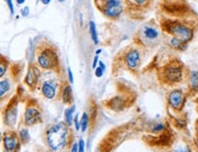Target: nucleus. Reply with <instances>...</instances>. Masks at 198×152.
Masks as SVG:
<instances>
[{"label":"nucleus","mask_w":198,"mask_h":152,"mask_svg":"<svg viewBox=\"0 0 198 152\" xmlns=\"http://www.w3.org/2000/svg\"><path fill=\"white\" fill-rule=\"evenodd\" d=\"M111 106H112V108L114 109H118L117 107H121L122 106V100L121 98H119V97H115V98H112L110 102Z\"/></svg>","instance_id":"412c9836"},{"label":"nucleus","mask_w":198,"mask_h":152,"mask_svg":"<svg viewBox=\"0 0 198 152\" xmlns=\"http://www.w3.org/2000/svg\"><path fill=\"white\" fill-rule=\"evenodd\" d=\"M190 86L193 90L198 89V72L192 71L190 74Z\"/></svg>","instance_id":"2eb2a0df"},{"label":"nucleus","mask_w":198,"mask_h":152,"mask_svg":"<svg viewBox=\"0 0 198 152\" xmlns=\"http://www.w3.org/2000/svg\"><path fill=\"white\" fill-rule=\"evenodd\" d=\"M40 1H41L42 4H44V5H49V4L50 3L51 0H40Z\"/></svg>","instance_id":"f704fd0d"},{"label":"nucleus","mask_w":198,"mask_h":152,"mask_svg":"<svg viewBox=\"0 0 198 152\" xmlns=\"http://www.w3.org/2000/svg\"><path fill=\"white\" fill-rule=\"evenodd\" d=\"M197 145H198V139H197Z\"/></svg>","instance_id":"ea45409f"},{"label":"nucleus","mask_w":198,"mask_h":152,"mask_svg":"<svg viewBox=\"0 0 198 152\" xmlns=\"http://www.w3.org/2000/svg\"><path fill=\"white\" fill-rule=\"evenodd\" d=\"M90 33L91 39L93 40L94 44H98V34H97V29H96V25L93 21L90 22Z\"/></svg>","instance_id":"dca6fc26"},{"label":"nucleus","mask_w":198,"mask_h":152,"mask_svg":"<svg viewBox=\"0 0 198 152\" xmlns=\"http://www.w3.org/2000/svg\"><path fill=\"white\" fill-rule=\"evenodd\" d=\"M68 127L63 123L52 126L47 132V140L50 147L54 151L61 150L67 143Z\"/></svg>","instance_id":"f257e3e1"},{"label":"nucleus","mask_w":198,"mask_h":152,"mask_svg":"<svg viewBox=\"0 0 198 152\" xmlns=\"http://www.w3.org/2000/svg\"><path fill=\"white\" fill-rule=\"evenodd\" d=\"M96 3L97 6L100 4L99 8L102 10L105 16L111 18H117L122 11V6L120 0H100Z\"/></svg>","instance_id":"7ed1b4c3"},{"label":"nucleus","mask_w":198,"mask_h":152,"mask_svg":"<svg viewBox=\"0 0 198 152\" xmlns=\"http://www.w3.org/2000/svg\"><path fill=\"white\" fill-rule=\"evenodd\" d=\"M182 68L178 65H169L163 71V76L167 82L176 83L182 79Z\"/></svg>","instance_id":"39448f33"},{"label":"nucleus","mask_w":198,"mask_h":152,"mask_svg":"<svg viewBox=\"0 0 198 152\" xmlns=\"http://www.w3.org/2000/svg\"><path fill=\"white\" fill-rule=\"evenodd\" d=\"M101 49H97L96 50V55H99V54H101Z\"/></svg>","instance_id":"4c0bfd02"},{"label":"nucleus","mask_w":198,"mask_h":152,"mask_svg":"<svg viewBox=\"0 0 198 152\" xmlns=\"http://www.w3.org/2000/svg\"><path fill=\"white\" fill-rule=\"evenodd\" d=\"M99 63V57L98 55H96L94 57V59H93V64H92V68H97V64Z\"/></svg>","instance_id":"2f4dec72"},{"label":"nucleus","mask_w":198,"mask_h":152,"mask_svg":"<svg viewBox=\"0 0 198 152\" xmlns=\"http://www.w3.org/2000/svg\"><path fill=\"white\" fill-rule=\"evenodd\" d=\"M183 95L181 90H173L169 94L168 101L170 105L174 108L180 107L183 103Z\"/></svg>","instance_id":"1a4fd4ad"},{"label":"nucleus","mask_w":198,"mask_h":152,"mask_svg":"<svg viewBox=\"0 0 198 152\" xmlns=\"http://www.w3.org/2000/svg\"><path fill=\"white\" fill-rule=\"evenodd\" d=\"M87 127H88V115H87V113L84 112L82 114L81 120H80V128L84 132L87 129Z\"/></svg>","instance_id":"aec40b11"},{"label":"nucleus","mask_w":198,"mask_h":152,"mask_svg":"<svg viewBox=\"0 0 198 152\" xmlns=\"http://www.w3.org/2000/svg\"><path fill=\"white\" fill-rule=\"evenodd\" d=\"M163 27H164V29L168 33H170L173 36V38L181 40L183 43L188 42L193 38L192 30L188 27H186L183 24H180L178 22L167 21Z\"/></svg>","instance_id":"f03ea898"},{"label":"nucleus","mask_w":198,"mask_h":152,"mask_svg":"<svg viewBox=\"0 0 198 152\" xmlns=\"http://www.w3.org/2000/svg\"><path fill=\"white\" fill-rule=\"evenodd\" d=\"M42 93L47 98L52 99L56 95V88L51 82H45L42 86Z\"/></svg>","instance_id":"f8f14e48"},{"label":"nucleus","mask_w":198,"mask_h":152,"mask_svg":"<svg viewBox=\"0 0 198 152\" xmlns=\"http://www.w3.org/2000/svg\"><path fill=\"white\" fill-rule=\"evenodd\" d=\"M5 72H6V66L4 67V63L1 62V64H0V77H3Z\"/></svg>","instance_id":"7c9ffc66"},{"label":"nucleus","mask_w":198,"mask_h":152,"mask_svg":"<svg viewBox=\"0 0 198 152\" xmlns=\"http://www.w3.org/2000/svg\"><path fill=\"white\" fill-rule=\"evenodd\" d=\"M173 152H190V150L188 149V147H180L175 149Z\"/></svg>","instance_id":"72a5a7b5"},{"label":"nucleus","mask_w":198,"mask_h":152,"mask_svg":"<svg viewBox=\"0 0 198 152\" xmlns=\"http://www.w3.org/2000/svg\"><path fill=\"white\" fill-rule=\"evenodd\" d=\"M21 15L23 16V17H28L29 15V7H25L24 8H22L21 9Z\"/></svg>","instance_id":"c85d7f7f"},{"label":"nucleus","mask_w":198,"mask_h":152,"mask_svg":"<svg viewBox=\"0 0 198 152\" xmlns=\"http://www.w3.org/2000/svg\"><path fill=\"white\" fill-rule=\"evenodd\" d=\"M103 72H104V70H103L100 66L95 68V76H96L97 78H101L102 75H103Z\"/></svg>","instance_id":"b1692460"},{"label":"nucleus","mask_w":198,"mask_h":152,"mask_svg":"<svg viewBox=\"0 0 198 152\" xmlns=\"http://www.w3.org/2000/svg\"><path fill=\"white\" fill-rule=\"evenodd\" d=\"M79 152H85V142L83 139L79 141Z\"/></svg>","instance_id":"393cba45"},{"label":"nucleus","mask_w":198,"mask_h":152,"mask_svg":"<svg viewBox=\"0 0 198 152\" xmlns=\"http://www.w3.org/2000/svg\"><path fill=\"white\" fill-rule=\"evenodd\" d=\"M70 152H79V144L78 143H74L73 144Z\"/></svg>","instance_id":"473e14b6"},{"label":"nucleus","mask_w":198,"mask_h":152,"mask_svg":"<svg viewBox=\"0 0 198 152\" xmlns=\"http://www.w3.org/2000/svg\"><path fill=\"white\" fill-rule=\"evenodd\" d=\"M63 102L64 103H70L72 100V89L70 86H66L63 89Z\"/></svg>","instance_id":"4468645a"},{"label":"nucleus","mask_w":198,"mask_h":152,"mask_svg":"<svg viewBox=\"0 0 198 152\" xmlns=\"http://www.w3.org/2000/svg\"><path fill=\"white\" fill-rule=\"evenodd\" d=\"M39 75V71L36 67H29L26 79H25V81L29 87H30V88L35 87V85L38 82Z\"/></svg>","instance_id":"9d476101"},{"label":"nucleus","mask_w":198,"mask_h":152,"mask_svg":"<svg viewBox=\"0 0 198 152\" xmlns=\"http://www.w3.org/2000/svg\"><path fill=\"white\" fill-rule=\"evenodd\" d=\"M141 61L140 53L136 49H131L125 56V63L127 67L131 69H135L138 68Z\"/></svg>","instance_id":"423d86ee"},{"label":"nucleus","mask_w":198,"mask_h":152,"mask_svg":"<svg viewBox=\"0 0 198 152\" xmlns=\"http://www.w3.org/2000/svg\"><path fill=\"white\" fill-rule=\"evenodd\" d=\"M68 78H69V80H70V84H73L74 78H73V74H72V71H71L70 68H68Z\"/></svg>","instance_id":"c756f323"},{"label":"nucleus","mask_w":198,"mask_h":152,"mask_svg":"<svg viewBox=\"0 0 198 152\" xmlns=\"http://www.w3.org/2000/svg\"><path fill=\"white\" fill-rule=\"evenodd\" d=\"M18 116V106L17 102H11V104L8 107L5 114V122L9 126H13L17 121Z\"/></svg>","instance_id":"6e6552de"},{"label":"nucleus","mask_w":198,"mask_h":152,"mask_svg":"<svg viewBox=\"0 0 198 152\" xmlns=\"http://www.w3.org/2000/svg\"><path fill=\"white\" fill-rule=\"evenodd\" d=\"M143 36L144 38L149 40V41H152V40H155L158 38L159 37V32L154 28H152V27H144L143 28Z\"/></svg>","instance_id":"ddd939ff"},{"label":"nucleus","mask_w":198,"mask_h":152,"mask_svg":"<svg viewBox=\"0 0 198 152\" xmlns=\"http://www.w3.org/2000/svg\"><path fill=\"white\" fill-rule=\"evenodd\" d=\"M129 3L133 5V6H137V7H142L144 5H146L149 0H128Z\"/></svg>","instance_id":"5701e85b"},{"label":"nucleus","mask_w":198,"mask_h":152,"mask_svg":"<svg viewBox=\"0 0 198 152\" xmlns=\"http://www.w3.org/2000/svg\"><path fill=\"white\" fill-rule=\"evenodd\" d=\"M74 123H75L76 130H80V121H79V115L78 114L74 117Z\"/></svg>","instance_id":"a878e982"},{"label":"nucleus","mask_w":198,"mask_h":152,"mask_svg":"<svg viewBox=\"0 0 198 152\" xmlns=\"http://www.w3.org/2000/svg\"><path fill=\"white\" fill-rule=\"evenodd\" d=\"M38 62L42 68L52 69L57 66L58 58L54 50L50 48H47L39 56Z\"/></svg>","instance_id":"20e7f679"},{"label":"nucleus","mask_w":198,"mask_h":152,"mask_svg":"<svg viewBox=\"0 0 198 152\" xmlns=\"http://www.w3.org/2000/svg\"><path fill=\"white\" fill-rule=\"evenodd\" d=\"M40 121H42L41 114L38 109H36L35 107L27 108L26 113H25V123L28 126H32Z\"/></svg>","instance_id":"0eeeda50"},{"label":"nucleus","mask_w":198,"mask_h":152,"mask_svg":"<svg viewBox=\"0 0 198 152\" xmlns=\"http://www.w3.org/2000/svg\"><path fill=\"white\" fill-rule=\"evenodd\" d=\"M19 137H20L21 142H23V143H28V142L29 141V138H30L28 129H25V128H24V129H21L20 132H19Z\"/></svg>","instance_id":"6ab92c4d"},{"label":"nucleus","mask_w":198,"mask_h":152,"mask_svg":"<svg viewBox=\"0 0 198 152\" xmlns=\"http://www.w3.org/2000/svg\"><path fill=\"white\" fill-rule=\"evenodd\" d=\"M164 129V126L162 124H158L156 126L153 127L152 128V132H159V131H162Z\"/></svg>","instance_id":"bb28decb"},{"label":"nucleus","mask_w":198,"mask_h":152,"mask_svg":"<svg viewBox=\"0 0 198 152\" xmlns=\"http://www.w3.org/2000/svg\"><path fill=\"white\" fill-rule=\"evenodd\" d=\"M25 1H26V0H17V3H18L19 5H22V4L25 3Z\"/></svg>","instance_id":"e433bc0d"},{"label":"nucleus","mask_w":198,"mask_h":152,"mask_svg":"<svg viewBox=\"0 0 198 152\" xmlns=\"http://www.w3.org/2000/svg\"><path fill=\"white\" fill-rule=\"evenodd\" d=\"M59 1H60V3H62V2H64V1H65V0H59Z\"/></svg>","instance_id":"58836bf2"},{"label":"nucleus","mask_w":198,"mask_h":152,"mask_svg":"<svg viewBox=\"0 0 198 152\" xmlns=\"http://www.w3.org/2000/svg\"><path fill=\"white\" fill-rule=\"evenodd\" d=\"M5 1L7 2V4H8L9 8V9H10V12H11V14L13 15V14H14V5H13L12 0H5Z\"/></svg>","instance_id":"cd10ccee"},{"label":"nucleus","mask_w":198,"mask_h":152,"mask_svg":"<svg viewBox=\"0 0 198 152\" xmlns=\"http://www.w3.org/2000/svg\"><path fill=\"white\" fill-rule=\"evenodd\" d=\"M4 146L8 151H13L19 147V141L15 134L6 135L4 137Z\"/></svg>","instance_id":"9b49d317"},{"label":"nucleus","mask_w":198,"mask_h":152,"mask_svg":"<svg viewBox=\"0 0 198 152\" xmlns=\"http://www.w3.org/2000/svg\"><path fill=\"white\" fill-rule=\"evenodd\" d=\"M74 111H75V106H72L71 108H68L65 110V120L68 125H71L72 123V120H73L72 114Z\"/></svg>","instance_id":"f3484780"},{"label":"nucleus","mask_w":198,"mask_h":152,"mask_svg":"<svg viewBox=\"0 0 198 152\" xmlns=\"http://www.w3.org/2000/svg\"><path fill=\"white\" fill-rule=\"evenodd\" d=\"M171 44H172V46L173 48H183L184 47V44H185V43L182 42L181 40H179V39L175 38H172V40H171Z\"/></svg>","instance_id":"4be33fe9"},{"label":"nucleus","mask_w":198,"mask_h":152,"mask_svg":"<svg viewBox=\"0 0 198 152\" xmlns=\"http://www.w3.org/2000/svg\"><path fill=\"white\" fill-rule=\"evenodd\" d=\"M9 88H10L9 81L8 79L2 80L1 83H0V95H1V97H3L4 94L9 90Z\"/></svg>","instance_id":"a211bd4d"},{"label":"nucleus","mask_w":198,"mask_h":152,"mask_svg":"<svg viewBox=\"0 0 198 152\" xmlns=\"http://www.w3.org/2000/svg\"><path fill=\"white\" fill-rule=\"evenodd\" d=\"M99 65H100V67H101L103 70H105V65L102 63V61H99Z\"/></svg>","instance_id":"c9c22d12"}]
</instances>
